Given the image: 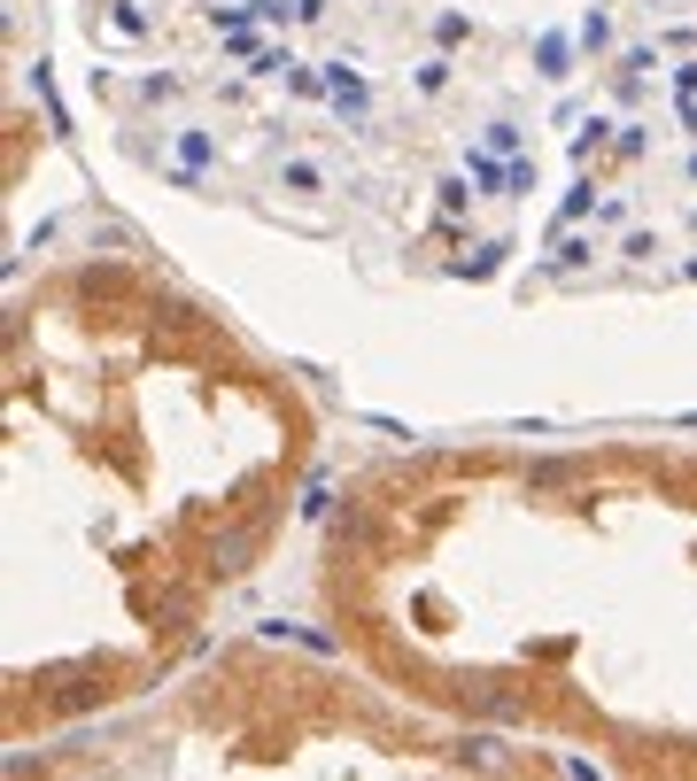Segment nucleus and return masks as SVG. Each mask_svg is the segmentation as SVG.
Segmentation results:
<instances>
[{"instance_id": "7ed1b4c3", "label": "nucleus", "mask_w": 697, "mask_h": 781, "mask_svg": "<svg viewBox=\"0 0 697 781\" xmlns=\"http://www.w3.org/2000/svg\"><path fill=\"white\" fill-rule=\"evenodd\" d=\"M256 634H264V642H295V650H311V658H342L334 634H318V626H303V620H264Z\"/></svg>"}, {"instance_id": "9d476101", "label": "nucleus", "mask_w": 697, "mask_h": 781, "mask_svg": "<svg viewBox=\"0 0 697 781\" xmlns=\"http://www.w3.org/2000/svg\"><path fill=\"white\" fill-rule=\"evenodd\" d=\"M458 759H465V767H504V743H497V735H465Z\"/></svg>"}, {"instance_id": "b1692460", "label": "nucleus", "mask_w": 697, "mask_h": 781, "mask_svg": "<svg viewBox=\"0 0 697 781\" xmlns=\"http://www.w3.org/2000/svg\"><path fill=\"white\" fill-rule=\"evenodd\" d=\"M520 140H527L520 125H504V117H497V125H489V148H497V156H512V148H520Z\"/></svg>"}, {"instance_id": "423d86ee", "label": "nucleus", "mask_w": 697, "mask_h": 781, "mask_svg": "<svg viewBox=\"0 0 697 781\" xmlns=\"http://www.w3.org/2000/svg\"><path fill=\"white\" fill-rule=\"evenodd\" d=\"M279 194H326V170L318 162H279Z\"/></svg>"}, {"instance_id": "412c9836", "label": "nucleus", "mask_w": 697, "mask_h": 781, "mask_svg": "<svg viewBox=\"0 0 697 781\" xmlns=\"http://www.w3.org/2000/svg\"><path fill=\"white\" fill-rule=\"evenodd\" d=\"M279 70H295V55H287V47H264V55H256V78H279Z\"/></svg>"}, {"instance_id": "9b49d317", "label": "nucleus", "mask_w": 697, "mask_h": 781, "mask_svg": "<svg viewBox=\"0 0 697 781\" xmlns=\"http://www.w3.org/2000/svg\"><path fill=\"white\" fill-rule=\"evenodd\" d=\"M566 480H573L566 457H534V465H527V487H566Z\"/></svg>"}, {"instance_id": "2eb2a0df", "label": "nucleus", "mask_w": 697, "mask_h": 781, "mask_svg": "<svg viewBox=\"0 0 697 781\" xmlns=\"http://www.w3.org/2000/svg\"><path fill=\"white\" fill-rule=\"evenodd\" d=\"M589 256H597V240H566V233H558V264H550V271H581Z\"/></svg>"}, {"instance_id": "c85d7f7f", "label": "nucleus", "mask_w": 697, "mask_h": 781, "mask_svg": "<svg viewBox=\"0 0 697 781\" xmlns=\"http://www.w3.org/2000/svg\"><path fill=\"white\" fill-rule=\"evenodd\" d=\"M303 16H326V0H303Z\"/></svg>"}, {"instance_id": "4468645a", "label": "nucleus", "mask_w": 697, "mask_h": 781, "mask_svg": "<svg viewBox=\"0 0 697 781\" xmlns=\"http://www.w3.org/2000/svg\"><path fill=\"white\" fill-rule=\"evenodd\" d=\"M612 132H620V125H605V117H589V132H573V162H589V156H597V148H605V140H612Z\"/></svg>"}, {"instance_id": "f03ea898", "label": "nucleus", "mask_w": 697, "mask_h": 781, "mask_svg": "<svg viewBox=\"0 0 697 781\" xmlns=\"http://www.w3.org/2000/svg\"><path fill=\"white\" fill-rule=\"evenodd\" d=\"M209 162H217V140H209L202 125H186V132H178V162H171V186H194V178H202Z\"/></svg>"}, {"instance_id": "cd10ccee", "label": "nucleus", "mask_w": 697, "mask_h": 781, "mask_svg": "<svg viewBox=\"0 0 697 781\" xmlns=\"http://www.w3.org/2000/svg\"><path fill=\"white\" fill-rule=\"evenodd\" d=\"M683 132H697V93H683Z\"/></svg>"}, {"instance_id": "0eeeda50", "label": "nucleus", "mask_w": 697, "mask_h": 781, "mask_svg": "<svg viewBox=\"0 0 697 781\" xmlns=\"http://www.w3.org/2000/svg\"><path fill=\"white\" fill-rule=\"evenodd\" d=\"M573 31H581V55H605V47H612V16H605V8H589Z\"/></svg>"}, {"instance_id": "bb28decb", "label": "nucleus", "mask_w": 697, "mask_h": 781, "mask_svg": "<svg viewBox=\"0 0 697 781\" xmlns=\"http://www.w3.org/2000/svg\"><path fill=\"white\" fill-rule=\"evenodd\" d=\"M675 93H697V62H683V70H675Z\"/></svg>"}, {"instance_id": "f3484780", "label": "nucleus", "mask_w": 697, "mask_h": 781, "mask_svg": "<svg viewBox=\"0 0 697 781\" xmlns=\"http://www.w3.org/2000/svg\"><path fill=\"white\" fill-rule=\"evenodd\" d=\"M504 256H512V248H504V240H489V248H481V256H473V264H458V271H465V279H489V271H497V264H504Z\"/></svg>"}, {"instance_id": "f257e3e1", "label": "nucleus", "mask_w": 697, "mask_h": 781, "mask_svg": "<svg viewBox=\"0 0 697 781\" xmlns=\"http://www.w3.org/2000/svg\"><path fill=\"white\" fill-rule=\"evenodd\" d=\"M573 47H581V31H542L534 39V78H573Z\"/></svg>"}, {"instance_id": "5701e85b", "label": "nucleus", "mask_w": 697, "mask_h": 781, "mask_svg": "<svg viewBox=\"0 0 697 781\" xmlns=\"http://www.w3.org/2000/svg\"><path fill=\"white\" fill-rule=\"evenodd\" d=\"M612 148H620V156H644V148H651V125H620V140H612Z\"/></svg>"}, {"instance_id": "f8f14e48", "label": "nucleus", "mask_w": 697, "mask_h": 781, "mask_svg": "<svg viewBox=\"0 0 697 781\" xmlns=\"http://www.w3.org/2000/svg\"><path fill=\"white\" fill-rule=\"evenodd\" d=\"M411 86H419V93H442V86H450V55H426V62L411 70Z\"/></svg>"}, {"instance_id": "ddd939ff", "label": "nucleus", "mask_w": 697, "mask_h": 781, "mask_svg": "<svg viewBox=\"0 0 697 781\" xmlns=\"http://www.w3.org/2000/svg\"><path fill=\"white\" fill-rule=\"evenodd\" d=\"M589 194H597V186L581 178V186H573V194L558 201V225H550V233H566V225H581V217H589Z\"/></svg>"}, {"instance_id": "39448f33", "label": "nucleus", "mask_w": 697, "mask_h": 781, "mask_svg": "<svg viewBox=\"0 0 697 781\" xmlns=\"http://www.w3.org/2000/svg\"><path fill=\"white\" fill-rule=\"evenodd\" d=\"M248 557H256V534H217V573H225V581L248 573Z\"/></svg>"}, {"instance_id": "c756f323", "label": "nucleus", "mask_w": 697, "mask_h": 781, "mask_svg": "<svg viewBox=\"0 0 697 781\" xmlns=\"http://www.w3.org/2000/svg\"><path fill=\"white\" fill-rule=\"evenodd\" d=\"M683 426H690V434H697V411H683Z\"/></svg>"}, {"instance_id": "dca6fc26", "label": "nucleus", "mask_w": 697, "mask_h": 781, "mask_svg": "<svg viewBox=\"0 0 697 781\" xmlns=\"http://www.w3.org/2000/svg\"><path fill=\"white\" fill-rule=\"evenodd\" d=\"M434 201H442V217H458V209H473V194H465V178H442V186H434Z\"/></svg>"}, {"instance_id": "4be33fe9", "label": "nucleus", "mask_w": 697, "mask_h": 781, "mask_svg": "<svg viewBox=\"0 0 697 781\" xmlns=\"http://www.w3.org/2000/svg\"><path fill=\"white\" fill-rule=\"evenodd\" d=\"M644 70H659V47H636V55H620V78H644Z\"/></svg>"}, {"instance_id": "1a4fd4ad", "label": "nucleus", "mask_w": 697, "mask_h": 781, "mask_svg": "<svg viewBox=\"0 0 697 781\" xmlns=\"http://www.w3.org/2000/svg\"><path fill=\"white\" fill-rule=\"evenodd\" d=\"M109 23H117L125 39H148V8H140V0H109Z\"/></svg>"}, {"instance_id": "7c9ffc66", "label": "nucleus", "mask_w": 697, "mask_h": 781, "mask_svg": "<svg viewBox=\"0 0 697 781\" xmlns=\"http://www.w3.org/2000/svg\"><path fill=\"white\" fill-rule=\"evenodd\" d=\"M683 271H690V279H697V256H690V264H683Z\"/></svg>"}, {"instance_id": "20e7f679", "label": "nucleus", "mask_w": 697, "mask_h": 781, "mask_svg": "<svg viewBox=\"0 0 697 781\" xmlns=\"http://www.w3.org/2000/svg\"><path fill=\"white\" fill-rule=\"evenodd\" d=\"M326 93H334V109H342L348 125H356V117L372 109V86H364V78H356L348 62H326Z\"/></svg>"}, {"instance_id": "a211bd4d", "label": "nucleus", "mask_w": 697, "mask_h": 781, "mask_svg": "<svg viewBox=\"0 0 697 781\" xmlns=\"http://www.w3.org/2000/svg\"><path fill=\"white\" fill-rule=\"evenodd\" d=\"M620 256H636V264H651V256H667V240L659 233H628V248Z\"/></svg>"}, {"instance_id": "393cba45", "label": "nucleus", "mask_w": 697, "mask_h": 781, "mask_svg": "<svg viewBox=\"0 0 697 781\" xmlns=\"http://www.w3.org/2000/svg\"><path fill=\"white\" fill-rule=\"evenodd\" d=\"M334 511V495H326V480H311V495H303V518H326Z\"/></svg>"}, {"instance_id": "6ab92c4d", "label": "nucleus", "mask_w": 697, "mask_h": 781, "mask_svg": "<svg viewBox=\"0 0 697 781\" xmlns=\"http://www.w3.org/2000/svg\"><path fill=\"white\" fill-rule=\"evenodd\" d=\"M287 16H303V8H287V0H248V23H287Z\"/></svg>"}, {"instance_id": "a878e982", "label": "nucleus", "mask_w": 697, "mask_h": 781, "mask_svg": "<svg viewBox=\"0 0 697 781\" xmlns=\"http://www.w3.org/2000/svg\"><path fill=\"white\" fill-rule=\"evenodd\" d=\"M140 101H178V78H140Z\"/></svg>"}, {"instance_id": "2f4dec72", "label": "nucleus", "mask_w": 697, "mask_h": 781, "mask_svg": "<svg viewBox=\"0 0 697 781\" xmlns=\"http://www.w3.org/2000/svg\"><path fill=\"white\" fill-rule=\"evenodd\" d=\"M690 178H697V156H690Z\"/></svg>"}, {"instance_id": "6e6552de", "label": "nucleus", "mask_w": 697, "mask_h": 781, "mask_svg": "<svg viewBox=\"0 0 697 781\" xmlns=\"http://www.w3.org/2000/svg\"><path fill=\"white\" fill-rule=\"evenodd\" d=\"M31 93H39L47 125H55V132H70V117H62V101H55V78H47V62H31Z\"/></svg>"}, {"instance_id": "aec40b11", "label": "nucleus", "mask_w": 697, "mask_h": 781, "mask_svg": "<svg viewBox=\"0 0 697 781\" xmlns=\"http://www.w3.org/2000/svg\"><path fill=\"white\" fill-rule=\"evenodd\" d=\"M434 39H442V47H458V39H465V16H458V8H442V16H434Z\"/></svg>"}]
</instances>
